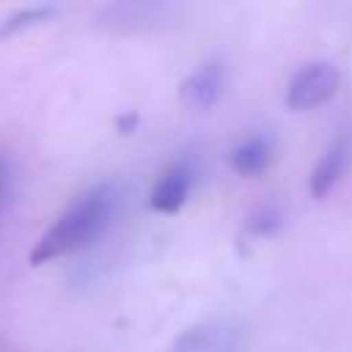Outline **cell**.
I'll return each instance as SVG.
<instances>
[{"label":"cell","instance_id":"cell-1","mask_svg":"<svg viewBox=\"0 0 352 352\" xmlns=\"http://www.w3.org/2000/svg\"><path fill=\"white\" fill-rule=\"evenodd\" d=\"M118 187L113 182H99L74 195L63 212L50 223V228L38 236L33 245L28 261L33 267L50 264L55 258H63L69 253H77L96 242L118 209Z\"/></svg>","mask_w":352,"mask_h":352},{"label":"cell","instance_id":"cell-2","mask_svg":"<svg viewBox=\"0 0 352 352\" xmlns=\"http://www.w3.org/2000/svg\"><path fill=\"white\" fill-rule=\"evenodd\" d=\"M341 82L338 66L330 60H311L300 66L289 85H286V107L292 110H311L327 102Z\"/></svg>","mask_w":352,"mask_h":352},{"label":"cell","instance_id":"cell-3","mask_svg":"<svg viewBox=\"0 0 352 352\" xmlns=\"http://www.w3.org/2000/svg\"><path fill=\"white\" fill-rule=\"evenodd\" d=\"M192 182H195V170H192L190 160L170 162L162 170V176L154 182V187L148 192V206L154 212H160V214H176L187 204Z\"/></svg>","mask_w":352,"mask_h":352},{"label":"cell","instance_id":"cell-4","mask_svg":"<svg viewBox=\"0 0 352 352\" xmlns=\"http://www.w3.org/2000/svg\"><path fill=\"white\" fill-rule=\"evenodd\" d=\"M223 82H226V69L223 60H204L198 69L190 72V77L182 82V102L190 110H209L220 94H223Z\"/></svg>","mask_w":352,"mask_h":352},{"label":"cell","instance_id":"cell-5","mask_svg":"<svg viewBox=\"0 0 352 352\" xmlns=\"http://www.w3.org/2000/svg\"><path fill=\"white\" fill-rule=\"evenodd\" d=\"M349 157H352V146L346 138H338L316 162V168L311 170V179H308V190L314 198H327L336 184L344 179L346 168H349Z\"/></svg>","mask_w":352,"mask_h":352},{"label":"cell","instance_id":"cell-6","mask_svg":"<svg viewBox=\"0 0 352 352\" xmlns=\"http://www.w3.org/2000/svg\"><path fill=\"white\" fill-rule=\"evenodd\" d=\"M272 151H275V146H272L270 135H261V132L258 135H248L228 151V165H231V170L236 176H248L250 179V176H258V173H264L270 168Z\"/></svg>","mask_w":352,"mask_h":352},{"label":"cell","instance_id":"cell-7","mask_svg":"<svg viewBox=\"0 0 352 352\" xmlns=\"http://www.w3.org/2000/svg\"><path fill=\"white\" fill-rule=\"evenodd\" d=\"M234 344V330L226 327L223 322H204L198 327L184 330L170 352H226Z\"/></svg>","mask_w":352,"mask_h":352},{"label":"cell","instance_id":"cell-8","mask_svg":"<svg viewBox=\"0 0 352 352\" xmlns=\"http://www.w3.org/2000/svg\"><path fill=\"white\" fill-rule=\"evenodd\" d=\"M280 226H283V212H280V206L264 204V206H258V209L248 217L245 231H248L250 236H272L275 231H280Z\"/></svg>","mask_w":352,"mask_h":352},{"label":"cell","instance_id":"cell-9","mask_svg":"<svg viewBox=\"0 0 352 352\" xmlns=\"http://www.w3.org/2000/svg\"><path fill=\"white\" fill-rule=\"evenodd\" d=\"M6 192H8V179H6V168H3V162H0V206H3V201H6Z\"/></svg>","mask_w":352,"mask_h":352}]
</instances>
